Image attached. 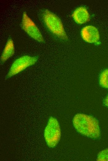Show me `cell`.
I'll return each instance as SVG.
<instances>
[{
    "label": "cell",
    "instance_id": "277c9868",
    "mask_svg": "<svg viewBox=\"0 0 108 161\" xmlns=\"http://www.w3.org/2000/svg\"><path fill=\"white\" fill-rule=\"evenodd\" d=\"M38 56L24 55L16 59L11 65L6 78H9L34 64L37 61Z\"/></svg>",
    "mask_w": 108,
    "mask_h": 161
},
{
    "label": "cell",
    "instance_id": "52a82bcc",
    "mask_svg": "<svg viewBox=\"0 0 108 161\" xmlns=\"http://www.w3.org/2000/svg\"><path fill=\"white\" fill-rule=\"evenodd\" d=\"M72 16L75 21L78 24L85 23L90 19V15L87 9L81 7L76 9L74 11Z\"/></svg>",
    "mask_w": 108,
    "mask_h": 161
},
{
    "label": "cell",
    "instance_id": "ba28073f",
    "mask_svg": "<svg viewBox=\"0 0 108 161\" xmlns=\"http://www.w3.org/2000/svg\"><path fill=\"white\" fill-rule=\"evenodd\" d=\"M14 52L15 47L13 41L11 38H9L1 56V63L5 62L14 54Z\"/></svg>",
    "mask_w": 108,
    "mask_h": 161
},
{
    "label": "cell",
    "instance_id": "8992f818",
    "mask_svg": "<svg viewBox=\"0 0 108 161\" xmlns=\"http://www.w3.org/2000/svg\"><path fill=\"white\" fill-rule=\"evenodd\" d=\"M81 34L83 40L88 43H96L99 40V31L97 28L92 26L88 25L83 27Z\"/></svg>",
    "mask_w": 108,
    "mask_h": 161
},
{
    "label": "cell",
    "instance_id": "3957f363",
    "mask_svg": "<svg viewBox=\"0 0 108 161\" xmlns=\"http://www.w3.org/2000/svg\"><path fill=\"white\" fill-rule=\"evenodd\" d=\"M44 137L47 146L54 148L57 144L61 137V130L57 120L51 117L44 131Z\"/></svg>",
    "mask_w": 108,
    "mask_h": 161
},
{
    "label": "cell",
    "instance_id": "7a4b0ae2",
    "mask_svg": "<svg viewBox=\"0 0 108 161\" xmlns=\"http://www.w3.org/2000/svg\"><path fill=\"white\" fill-rule=\"evenodd\" d=\"M40 16L44 24L52 33L60 39L67 40L68 37L59 18L47 9L41 11Z\"/></svg>",
    "mask_w": 108,
    "mask_h": 161
},
{
    "label": "cell",
    "instance_id": "8fae6325",
    "mask_svg": "<svg viewBox=\"0 0 108 161\" xmlns=\"http://www.w3.org/2000/svg\"><path fill=\"white\" fill-rule=\"evenodd\" d=\"M104 103L106 106L108 107V95L105 100Z\"/></svg>",
    "mask_w": 108,
    "mask_h": 161
},
{
    "label": "cell",
    "instance_id": "30bf717a",
    "mask_svg": "<svg viewBox=\"0 0 108 161\" xmlns=\"http://www.w3.org/2000/svg\"><path fill=\"white\" fill-rule=\"evenodd\" d=\"M97 160V161H108V149H105L99 153Z\"/></svg>",
    "mask_w": 108,
    "mask_h": 161
},
{
    "label": "cell",
    "instance_id": "9c48e42d",
    "mask_svg": "<svg viewBox=\"0 0 108 161\" xmlns=\"http://www.w3.org/2000/svg\"><path fill=\"white\" fill-rule=\"evenodd\" d=\"M99 83L103 87L108 89V69L104 70L101 74Z\"/></svg>",
    "mask_w": 108,
    "mask_h": 161
},
{
    "label": "cell",
    "instance_id": "6da1fadb",
    "mask_svg": "<svg viewBox=\"0 0 108 161\" xmlns=\"http://www.w3.org/2000/svg\"><path fill=\"white\" fill-rule=\"evenodd\" d=\"M74 126L79 133L92 138L99 137L100 131L98 122L94 117L83 114H78L74 117Z\"/></svg>",
    "mask_w": 108,
    "mask_h": 161
},
{
    "label": "cell",
    "instance_id": "5b68a950",
    "mask_svg": "<svg viewBox=\"0 0 108 161\" xmlns=\"http://www.w3.org/2000/svg\"><path fill=\"white\" fill-rule=\"evenodd\" d=\"M21 27L31 37L40 42H43L44 38L38 28L29 17L25 11L23 13Z\"/></svg>",
    "mask_w": 108,
    "mask_h": 161
}]
</instances>
